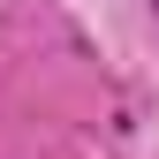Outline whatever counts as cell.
I'll return each mask as SVG.
<instances>
[{"instance_id":"cell-1","label":"cell","mask_w":159,"mask_h":159,"mask_svg":"<svg viewBox=\"0 0 159 159\" xmlns=\"http://www.w3.org/2000/svg\"><path fill=\"white\" fill-rule=\"evenodd\" d=\"M152 23H159V0H152Z\"/></svg>"}]
</instances>
